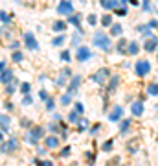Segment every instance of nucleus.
<instances>
[{
	"label": "nucleus",
	"instance_id": "obj_1",
	"mask_svg": "<svg viewBox=\"0 0 158 166\" xmlns=\"http://www.w3.org/2000/svg\"><path fill=\"white\" fill-rule=\"evenodd\" d=\"M94 44H96V46H99L101 50H110V39L107 37L105 33L103 32H97L96 35H94Z\"/></svg>",
	"mask_w": 158,
	"mask_h": 166
},
{
	"label": "nucleus",
	"instance_id": "obj_2",
	"mask_svg": "<svg viewBox=\"0 0 158 166\" xmlns=\"http://www.w3.org/2000/svg\"><path fill=\"white\" fill-rule=\"evenodd\" d=\"M108 76H110V72H108V68H99V70H97V72L96 74H94V76H92V81H96V83H105L107 81V78Z\"/></svg>",
	"mask_w": 158,
	"mask_h": 166
},
{
	"label": "nucleus",
	"instance_id": "obj_3",
	"mask_svg": "<svg viewBox=\"0 0 158 166\" xmlns=\"http://www.w3.org/2000/svg\"><path fill=\"white\" fill-rule=\"evenodd\" d=\"M149 70H151L149 61H138L136 63V74H138V76H147Z\"/></svg>",
	"mask_w": 158,
	"mask_h": 166
},
{
	"label": "nucleus",
	"instance_id": "obj_4",
	"mask_svg": "<svg viewBox=\"0 0 158 166\" xmlns=\"http://www.w3.org/2000/svg\"><path fill=\"white\" fill-rule=\"evenodd\" d=\"M57 11H59V15H72V11H74L72 2H68V0H63V2L59 4Z\"/></svg>",
	"mask_w": 158,
	"mask_h": 166
},
{
	"label": "nucleus",
	"instance_id": "obj_5",
	"mask_svg": "<svg viewBox=\"0 0 158 166\" xmlns=\"http://www.w3.org/2000/svg\"><path fill=\"white\" fill-rule=\"evenodd\" d=\"M92 57V52L88 50L86 46H79L77 50V61H86V59Z\"/></svg>",
	"mask_w": 158,
	"mask_h": 166
},
{
	"label": "nucleus",
	"instance_id": "obj_6",
	"mask_svg": "<svg viewBox=\"0 0 158 166\" xmlns=\"http://www.w3.org/2000/svg\"><path fill=\"white\" fill-rule=\"evenodd\" d=\"M24 41H26V46L31 48V50H35L39 46L37 41H35V37H33V33H26V35H24Z\"/></svg>",
	"mask_w": 158,
	"mask_h": 166
},
{
	"label": "nucleus",
	"instance_id": "obj_7",
	"mask_svg": "<svg viewBox=\"0 0 158 166\" xmlns=\"http://www.w3.org/2000/svg\"><path fill=\"white\" fill-rule=\"evenodd\" d=\"M18 148V142H17V138H11L9 142L6 144H2V152L6 153V152H13V149H17Z\"/></svg>",
	"mask_w": 158,
	"mask_h": 166
},
{
	"label": "nucleus",
	"instance_id": "obj_8",
	"mask_svg": "<svg viewBox=\"0 0 158 166\" xmlns=\"http://www.w3.org/2000/svg\"><path fill=\"white\" fill-rule=\"evenodd\" d=\"M121 114H123V109L120 107V105H116V107L112 109V113H110V116H108V118H110L112 122H116V120L121 118Z\"/></svg>",
	"mask_w": 158,
	"mask_h": 166
},
{
	"label": "nucleus",
	"instance_id": "obj_9",
	"mask_svg": "<svg viewBox=\"0 0 158 166\" xmlns=\"http://www.w3.org/2000/svg\"><path fill=\"white\" fill-rule=\"evenodd\" d=\"M79 83H81V78L76 76V78L72 79L70 87H68V94H76V90H77V87H79Z\"/></svg>",
	"mask_w": 158,
	"mask_h": 166
},
{
	"label": "nucleus",
	"instance_id": "obj_10",
	"mask_svg": "<svg viewBox=\"0 0 158 166\" xmlns=\"http://www.w3.org/2000/svg\"><path fill=\"white\" fill-rule=\"evenodd\" d=\"M138 148H140V140H138V138H132V140H129V142H127V149H129L131 153L138 152Z\"/></svg>",
	"mask_w": 158,
	"mask_h": 166
},
{
	"label": "nucleus",
	"instance_id": "obj_11",
	"mask_svg": "<svg viewBox=\"0 0 158 166\" xmlns=\"http://www.w3.org/2000/svg\"><path fill=\"white\" fill-rule=\"evenodd\" d=\"M11 79H13L11 70H4V72L0 74V81H4V83H11Z\"/></svg>",
	"mask_w": 158,
	"mask_h": 166
},
{
	"label": "nucleus",
	"instance_id": "obj_12",
	"mask_svg": "<svg viewBox=\"0 0 158 166\" xmlns=\"http://www.w3.org/2000/svg\"><path fill=\"white\" fill-rule=\"evenodd\" d=\"M156 46H158V39L156 37H153V39H149V41L145 43V50H147V52H153Z\"/></svg>",
	"mask_w": 158,
	"mask_h": 166
},
{
	"label": "nucleus",
	"instance_id": "obj_13",
	"mask_svg": "<svg viewBox=\"0 0 158 166\" xmlns=\"http://www.w3.org/2000/svg\"><path fill=\"white\" fill-rule=\"evenodd\" d=\"M142 113H144V105H142V102H136V103H132V114L140 116Z\"/></svg>",
	"mask_w": 158,
	"mask_h": 166
},
{
	"label": "nucleus",
	"instance_id": "obj_14",
	"mask_svg": "<svg viewBox=\"0 0 158 166\" xmlns=\"http://www.w3.org/2000/svg\"><path fill=\"white\" fill-rule=\"evenodd\" d=\"M101 6L105 9H114V8H118V2L116 0H101Z\"/></svg>",
	"mask_w": 158,
	"mask_h": 166
},
{
	"label": "nucleus",
	"instance_id": "obj_15",
	"mask_svg": "<svg viewBox=\"0 0 158 166\" xmlns=\"http://www.w3.org/2000/svg\"><path fill=\"white\" fill-rule=\"evenodd\" d=\"M41 137H42V127H35V129L31 131V137H29V140L33 142V140H37V138H41Z\"/></svg>",
	"mask_w": 158,
	"mask_h": 166
},
{
	"label": "nucleus",
	"instance_id": "obj_16",
	"mask_svg": "<svg viewBox=\"0 0 158 166\" xmlns=\"http://www.w3.org/2000/svg\"><path fill=\"white\" fill-rule=\"evenodd\" d=\"M65 30H66V22L57 21L55 24H53V32H65Z\"/></svg>",
	"mask_w": 158,
	"mask_h": 166
},
{
	"label": "nucleus",
	"instance_id": "obj_17",
	"mask_svg": "<svg viewBox=\"0 0 158 166\" xmlns=\"http://www.w3.org/2000/svg\"><path fill=\"white\" fill-rule=\"evenodd\" d=\"M0 125H2V129H9V118L7 116H2V114H0Z\"/></svg>",
	"mask_w": 158,
	"mask_h": 166
},
{
	"label": "nucleus",
	"instance_id": "obj_18",
	"mask_svg": "<svg viewBox=\"0 0 158 166\" xmlns=\"http://www.w3.org/2000/svg\"><path fill=\"white\" fill-rule=\"evenodd\" d=\"M57 144H59V140H57L55 137H48V138H46V146H48V148H55Z\"/></svg>",
	"mask_w": 158,
	"mask_h": 166
},
{
	"label": "nucleus",
	"instance_id": "obj_19",
	"mask_svg": "<svg viewBox=\"0 0 158 166\" xmlns=\"http://www.w3.org/2000/svg\"><path fill=\"white\" fill-rule=\"evenodd\" d=\"M118 83H120V78L114 76V78H112V81H110V85H108V90H110V92H114V89H116Z\"/></svg>",
	"mask_w": 158,
	"mask_h": 166
},
{
	"label": "nucleus",
	"instance_id": "obj_20",
	"mask_svg": "<svg viewBox=\"0 0 158 166\" xmlns=\"http://www.w3.org/2000/svg\"><path fill=\"white\" fill-rule=\"evenodd\" d=\"M149 94H153V96L158 94V83H151L149 85Z\"/></svg>",
	"mask_w": 158,
	"mask_h": 166
},
{
	"label": "nucleus",
	"instance_id": "obj_21",
	"mask_svg": "<svg viewBox=\"0 0 158 166\" xmlns=\"http://www.w3.org/2000/svg\"><path fill=\"white\" fill-rule=\"evenodd\" d=\"M70 22H74L79 28V24H81V15H74V17H70ZM79 30H81V28H79Z\"/></svg>",
	"mask_w": 158,
	"mask_h": 166
},
{
	"label": "nucleus",
	"instance_id": "obj_22",
	"mask_svg": "<svg viewBox=\"0 0 158 166\" xmlns=\"http://www.w3.org/2000/svg\"><path fill=\"white\" fill-rule=\"evenodd\" d=\"M101 24H103V26H108V24H112V17H110V15H105V17L101 19Z\"/></svg>",
	"mask_w": 158,
	"mask_h": 166
},
{
	"label": "nucleus",
	"instance_id": "obj_23",
	"mask_svg": "<svg viewBox=\"0 0 158 166\" xmlns=\"http://www.w3.org/2000/svg\"><path fill=\"white\" fill-rule=\"evenodd\" d=\"M63 43H65V35H61V37H55V39H53V46H61Z\"/></svg>",
	"mask_w": 158,
	"mask_h": 166
},
{
	"label": "nucleus",
	"instance_id": "obj_24",
	"mask_svg": "<svg viewBox=\"0 0 158 166\" xmlns=\"http://www.w3.org/2000/svg\"><path fill=\"white\" fill-rule=\"evenodd\" d=\"M0 21H2V22H9V21H11V17H9L6 11H0Z\"/></svg>",
	"mask_w": 158,
	"mask_h": 166
},
{
	"label": "nucleus",
	"instance_id": "obj_25",
	"mask_svg": "<svg viewBox=\"0 0 158 166\" xmlns=\"http://www.w3.org/2000/svg\"><path fill=\"white\" fill-rule=\"evenodd\" d=\"M110 33H112V35H120V33H121V26H120V24H114Z\"/></svg>",
	"mask_w": 158,
	"mask_h": 166
},
{
	"label": "nucleus",
	"instance_id": "obj_26",
	"mask_svg": "<svg viewBox=\"0 0 158 166\" xmlns=\"http://www.w3.org/2000/svg\"><path fill=\"white\" fill-rule=\"evenodd\" d=\"M136 52H138V44H136V43H131V44H129V54L134 55Z\"/></svg>",
	"mask_w": 158,
	"mask_h": 166
},
{
	"label": "nucleus",
	"instance_id": "obj_27",
	"mask_svg": "<svg viewBox=\"0 0 158 166\" xmlns=\"http://www.w3.org/2000/svg\"><path fill=\"white\" fill-rule=\"evenodd\" d=\"M97 22V15H88V24H92V26H94V24H96Z\"/></svg>",
	"mask_w": 158,
	"mask_h": 166
},
{
	"label": "nucleus",
	"instance_id": "obj_28",
	"mask_svg": "<svg viewBox=\"0 0 158 166\" xmlns=\"http://www.w3.org/2000/svg\"><path fill=\"white\" fill-rule=\"evenodd\" d=\"M13 61L20 63V61H22V54H20V52H15V54H13Z\"/></svg>",
	"mask_w": 158,
	"mask_h": 166
},
{
	"label": "nucleus",
	"instance_id": "obj_29",
	"mask_svg": "<svg viewBox=\"0 0 158 166\" xmlns=\"http://www.w3.org/2000/svg\"><path fill=\"white\" fill-rule=\"evenodd\" d=\"M125 46H127V41H125V39L118 43V50H120V52H123V50H125Z\"/></svg>",
	"mask_w": 158,
	"mask_h": 166
},
{
	"label": "nucleus",
	"instance_id": "obj_30",
	"mask_svg": "<svg viewBox=\"0 0 158 166\" xmlns=\"http://www.w3.org/2000/svg\"><path fill=\"white\" fill-rule=\"evenodd\" d=\"M20 89H22V92H24V94H28V92H29V83H22V85H20Z\"/></svg>",
	"mask_w": 158,
	"mask_h": 166
},
{
	"label": "nucleus",
	"instance_id": "obj_31",
	"mask_svg": "<svg viewBox=\"0 0 158 166\" xmlns=\"http://www.w3.org/2000/svg\"><path fill=\"white\" fill-rule=\"evenodd\" d=\"M129 125H131V122H129V120H125V122L121 124V133H123V131H127V129H129Z\"/></svg>",
	"mask_w": 158,
	"mask_h": 166
},
{
	"label": "nucleus",
	"instance_id": "obj_32",
	"mask_svg": "<svg viewBox=\"0 0 158 166\" xmlns=\"http://www.w3.org/2000/svg\"><path fill=\"white\" fill-rule=\"evenodd\" d=\"M70 96H72V94H66V96H63V98H61V102H63V105L70 103Z\"/></svg>",
	"mask_w": 158,
	"mask_h": 166
},
{
	"label": "nucleus",
	"instance_id": "obj_33",
	"mask_svg": "<svg viewBox=\"0 0 158 166\" xmlns=\"http://www.w3.org/2000/svg\"><path fill=\"white\" fill-rule=\"evenodd\" d=\"M110 148H112V140H108V142H105V144H103V149H105V152H108Z\"/></svg>",
	"mask_w": 158,
	"mask_h": 166
},
{
	"label": "nucleus",
	"instance_id": "obj_34",
	"mask_svg": "<svg viewBox=\"0 0 158 166\" xmlns=\"http://www.w3.org/2000/svg\"><path fill=\"white\" fill-rule=\"evenodd\" d=\"M76 111H77L79 114H81L83 111H85V107H83V103H76Z\"/></svg>",
	"mask_w": 158,
	"mask_h": 166
},
{
	"label": "nucleus",
	"instance_id": "obj_35",
	"mask_svg": "<svg viewBox=\"0 0 158 166\" xmlns=\"http://www.w3.org/2000/svg\"><path fill=\"white\" fill-rule=\"evenodd\" d=\"M68 118H70V122H77V111H76V113H70V116H68Z\"/></svg>",
	"mask_w": 158,
	"mask_h": 166
},
{
	"label": "nucleus",
	"instance_id": "obj_36",
	"mask_svg": "<svg viewBox=\"0 0 158 166\" xmlns=\"http://www.w3.org/2000/svg\"><path fill=\"white\" fill-rule=\"evenodd\" d=\"M61 59H63V61H68V59H70V54H68V52H63V54H61Z\"/></svg>",
	"mask_w": 158,
	"mask_h": 166
},
{
	"label": "nucleus",
	"instance_id": "obj_37",
	"mask_svg": "<svg viewBox=\"0 0 158 166\" xmlns=\"http://www.w3.org/2000/svg\"><path fill=\"white\" fill-rule=\"evenodd\" d=\"M61 155H63V157H66V155H70V148H65V149L61 152Z\"/></svg>",
	"mask_w": 158,
	"mask_h": 166
},
{
	"label": "nucleus",
	"instance_id": "obj_38",
	"mask_svg": "<svg viewBox=\"0 0 158 166\" xmlns=\"http://www.w3.org/2000/svg\"><path fill=\"white\" fill-rule=\"evenodd\" d=\"M46 107H48V109H53V100H52V98L46 102Z\"/></svg>",
	"mask_w": 158,
	"mask_h": 166
},
{
	"label": "nucleus",
	"instance_id": "obj_39",
	"mask_svg": "<svg viewBox=\"0 0 158 166\" xmlns=\"http://www.w3.org/2000/svg\"><path fill=\"white\" fill-rule=\"evenodd\" d=\"M125 13H127V9H125V8H123V9H118V15H121V17H123Z\"/></svg>",
	"mask_w": 158,
	"mask_h": 166
},
{
	"label": "nucleus",
	"instance_id": "obj_40",
	"mask_svg": "<svg viewBox=\"0 0 158 166\" xmlns=\"http://www.w3.org/2000/svg\"><path fill=\"white\" fill-rule=\"evenodd\" d=\"M22 125H24V127H28V125H29V120L24 118V120H22Z\"/></svg>",
	"mask_w": 158,
	"mask_h": 166
},
{
	"label": "nucleus",
	"instance_id": "obj_41",
	"mask_svg": "<svg viewBox=\"0 0 158 166\" xmlns=\"http://www.w3.org/2000/svg\"><path fill=\"white\" fill-rule=\"evenodd\" d=\"M29 103H31V98L26 96V100H24V105H29Z\"/></svg>",
	"mask_w": 158,
	"mask_h": 166
},
{
	"label": "nucleus",
	"instance_id": "obj_42",
	"mask_svg": "<svg viewBox=\"0 0 158 166\" xmlns=\"http://www.w3.org/2000/svg\"><path fill=\"white\" fill-rule=\"evenodd\" d=\"M41 98H44V100H46V98H48V94H46V90H41Z\"/></svg>",
	"mask_w": 158,
	"mask_h": 166
},
{
	"label": "nucleus",
	"instance_id": "obj_43",
	"mask_svg": "<svg viewBox=\"0 0 158 166\" xmlns=\"http://www.w3.org/2000/svg\"><path fill=\"white\" fill-rule=\"evenodd\" d=\"M17 2H24V4H29L31 0H17Z\"/></svg>",
	"mask_w": 158,
	"mask_h": 166
},
{
	"label": "nucleus",
	"instance_id": "obj_44",
	"mask_svg": "<svg viewBox=\"0 0 158 166\" xmlns=\"http://www.w3.org/2000/svg\"><path fill=\"white\" fill-rule=\"evenodd\" d=\"M4 67H6V65H4V63H0V70H2V68H4Z\"/></svg>",
	"mask_w": 158,
	"mask_h": 166
},
{
	"label": "nucleus",
	"instance_id": "obj_45",
	"mask_svg": "<svg viewBox=\"0 0 158 166\" xmlns=\"http://www.w3.org/2000/svg\"><path fill=\"white\" fill-rule=\"evenodd\" d=\"M4 138V135H2V131H0V140H2Z\"/></svg>",
	"mask_w": 158,
	"mask_h": 166
},
{
	"label": "nucleus",
	"instance_id": "obj_46",
	"mask_svg": "<svg viewBox=\"0 0 158 166\" xmlns=\"http://www.w3.org/2000/svg\"><path fill=\"white\" fill-rule=\"evenodd\" d=\"M121 2H129V0H121Z\"/></svg>",
	"mask_w": 158,
	"mask_h": 166
}]
</instances>
